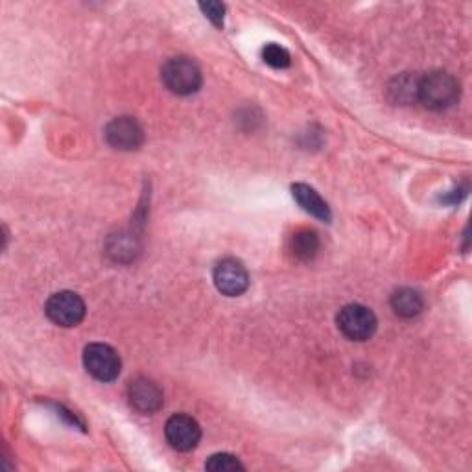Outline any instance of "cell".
I'll return each mask as SVG.
<instances>
[{
    "label": "cell",
    "instance_id": "5",
    "mask_svg": "<svg viewBox=\"0 0 472 472\" xmlns=\"http://www.w3.org/2000/svg\"><path fill=\"white\" fill-rule=\"evenodd\" d=\"M48 320L59 327H76L85 318V303L74 292L54 294L45 307Z\"/></svg>",
    "mask_w": 472,
    "mask_h": 472
},
{
    "label": "cell",
    "instance_id": "7",
    "mask_svg": "<svg viewBox=\"0 0 472 472\" xmlns=\"http://www.w3.org/2000/svg\"><path fill=\"white\" fill-rule=\"evenodd\" d=\"M164 435L173 450L188 452L198 446V443L202 439V428H200L198 421L193 419L191 415L177 414L166 421Z\"/></svg>",
    "mask_w": 472,
    "mask_h": 472
},
{
    "label": "cell",
    "instance_id": "1",
    "mask_svg": "<svg viewBox=\"0 0 472 472\" xmlns=\"http://www.w3.org/2000/svg\"><path fill=\"white\" fill-rule=\"evenodd\" d=\"M459 83L448 72H430L417 81V100L432 111H443L457 104L459 100Z\"/></svg>",
    "mask_w": 472,
    "mask_h": 472
},
{
    "label": "cell",
    "instance_id": "8",
    "mask_svg": "<svg viewBox=\"0 0 472 472\" xmlns=\"http://www.w3.org/2000/svg\"><path fill=\"white\" fill-rule=\"evenodd\" d=\"M106 139L115 150L130 152L137 150L142 144L144 133L141 124L133 117H119L108 124Z\"/></svg>",
    "mask_w": 472,
    "mask_h": 472
},
{
    "label": "cell",
    "instance_id": "3",
    "mask_svg": "<svg viewBox=\"0 0 472 472\" xmlns=\"http://www.w3.org/2000/svg\"><path fill=\"white\" fill-rule=\"evenodd\" d=\"M83 365L87 372L100 383L115 381L121 372L119 352L106 343H90L83 351Z\"/></svg>",
    "mask_w": 472,
    "mask_h": 472
},
{
    "label": "cell",
    "instance_id": "6",
    "mask_svg": "<svg viewBox=\"0 0 472 472\" xmlns=\"http://www.w3.org/2000/svg\"><path fill=\"white\" fill-rule=\"evenodd\" d=\"M216 288L229 298L242 296L249 287V275L246 266L236 258H224L213 271Z\"/></svg>",
    "mask_w": 472,
    "mask_h": 472
},
{
    "label": "cell",
    "instance_id": "12",
    "mask_svg": "<svg viewBox=\"0 0 472 472\" xmlns=\"http://www.w3.org/2000/svg\"><path fill=\"white\" fill-rule=\"evenodd\" d=\"M425 299L414 288H401L392 296V309L401 318H414L423 312Z\"/></svg>",
    "mask_w": 472,
    "mask_h": 472
},
{
    "label": "cell",
    "instance_id": "16",
    "mask_svg": "<svg viewBox=\"0 0 472 472\" xmlns=\"http://www.w3.org/2000/svg\"><path fill=\"white\" fill-rule=\"evenodd\" d=\"M202 12L205 14V17L218 28L224 26V14H226V8L222 3H215V0H211V3H202L200 5Z\"/></svg>",
    "mask_w": 472,
    "mask_h": 472
},
{
    "label": "cell",
    "instance_id": "15",
    "mask_svg": "<svg viewBox=\"0 0 472 472\" xmlns=\"http://www.w3.org/2000/svg\"><path fill=\"white\" fill-rule=\"evenodd\" d=\"M417 78H410V76H403L397 79V87L392 89V92L395 94V102L401 104H408L412 100H417Z\"/></svg>",
    "mask_w": 472,
    "mask_h": 472
},
{
    "label": "cell",
    "instance_id": "9",
    "mask_svg": "<svg viewBox=\"0 0 472 472\" xmlns=\"http://www.w3.org/2000/svg\"><path fill=\"white\" fill-rule=\"evenodd\" d=\"M128 399H130L131 408H135L142 415L155 414L163 406V401H164L161 388L153 381L144 379V376L130 383Z\"/></svg>",
    "mask_w": 472,
    "mask_h": 472
},
{
    "label": "cell",
    "instance_id": "4",
    "mask_svg": "<svg viewBox=\"0 0 472 472\" xmlns=\"http://www.w3.org/2000/svg\"><path fill=\"white\" fill-rule=\"evenodd\" d=\"M338 329L352 341H365L376 330V318L363 305H347L338 314Z\"/></svg>",
    "mask_w": 472,
    "mask_h": 472
},
{
    "label": "cell",
    "instance_id": "14",
    "mask_svg": "<svg viewBox=\"0 0 472 472\" xmlns=\"http://www.w3.org/2000/svg\"><path fill=\"white\" fill-rule=\"evenodd\" d=\"M262 59H264L269 67H273V68H287V67H290V63H292L288 50L278 47V45H275V43H269V45H266V47L262 48Z\"/></svg>",
    "mask_w": 472,
    "mask_h": 472
},
{
    "label": "cell",
    "instance_id": "11",
    "mask_svg": "<svg viewBox=\"0 0 472 472\" xmlns=\"http://www.w3.org/2000/svg\"><path fill=\"white\" fill-rule=\"evenodd\" d=\"M320 236L312 229H299L290 238V251L301 262L314 260L320 251Z\"/></svg>",
    "mask_w": 472,
    "mask_h": 472
},
{
    "label": "cell",
    "instance_id": "2",
    "mask_svg": "<svg viewBox=\"0 0 472 472\" xmlns=\"http://www.w3.org/2000/svg\"><path fill=\"white\" fill-rule=\"evenodd\" d=\"M163 81L168 90L179 97L194 94L202 87V70L188 58H172L163 65Z\"/></svg>",
    "mask_w": 472,
    "mask_h": 472
},
{
    "label": "cell",
    "instance_id": "10",
    "mask_svg": "<svg viewBox=\"0 0 472 472\" xmlns=\"http://www.w3.org/2000/svg\"><path fill=\"white\" fill-rule=\"evenodd\" d=\"M292 194L296 198V202L314 218L323 220V222H330L332 215H330V207L327 205V202L314 191L312 186L305 184V183H298L292 186Z\"/></svg>",
    "mask_w": 472,
    "mask_h": 472
},
{
    "label": "cell",
    "instance_id": "13",
    "mask_svg": "<svg viewBox=\"0 0 472 472\" xmlns=\"http://www.w3.org/2000/svg\"><path fill=\"white\" fill-rule=\"evenodd\" d=\"M205 468L213 472H236V470H244L246 467L233 454H215L205 463Z\"/></svg>",
    "mask_w": 472,
    "mask_h": 472
}]
</instances>
